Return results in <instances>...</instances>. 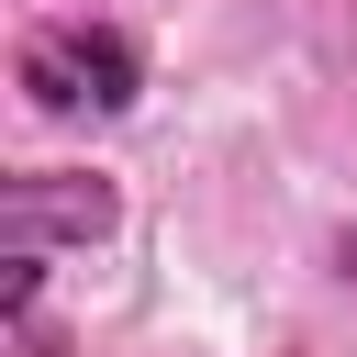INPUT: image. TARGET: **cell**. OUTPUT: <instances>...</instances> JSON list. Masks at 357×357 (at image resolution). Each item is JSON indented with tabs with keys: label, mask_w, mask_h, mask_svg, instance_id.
Instances as JSON below:
<instances>
[{
	"label": "cell",
	"mask_w": 357,
	"mask_h": 357,
	"mask_svg": "<svg viewBox=\"0 0 357 357\" xmlns=\"http://www.w3.org/2000/svg\"><path fill=\"white\" fill-rule=\"evenodd\" d=\"M22 89H33V112H67V123L78 112H123L145 89V56L112 22H56V33L22 45Z\"/></svg>",
	"instance_id": "6da1fadb"
},
{
	"label": "cell",
	"mask_w": 357,
	"mask_h": 357,
	"mask_svg": "<svg viewBox=\"0 0 357 357\" xmlns=\"http://www.w3.org/2000/svg\"><path fill=\"white\" fill-rule=\"evenodd\" d=\"M112 212H123V201H112L100 178H11V212H0V223H11L22 257H45V234H78V245H89V234H112Z\"/></svg>",
	"instance_id": "7a4b0ae2"
}]
</instances>
